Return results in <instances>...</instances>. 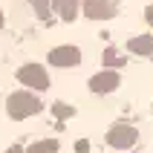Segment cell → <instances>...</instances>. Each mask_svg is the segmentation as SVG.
<instances>
[{"label": "cell", "mask_w": 153, "mask_h": 153, "mask_svg": "<svg viewBox=\"0 0 153 153\" xmlns=\"http://www.w3.org/2000/svg\"><path fill=\"white\" fill-rule=\"evenodd\" d=\"M6 113L12 119H29L35 113H41V98L32 93V90H20V93H12L6 98Z\"/></svg>", "instance_id": "1"}, {"label": "cell", "mask_w": 153, "mask_h": 153, "mask_svg": "<svg viewBox=\"0 0 153 153\" xmlns=\"http://www.w3.org/2000/svg\"><path fill=\"white\" fill-rule=\"evenodd\" d=\"M17 81L26 90H38V93L49 87V75H46V69L41 64H23V67L17 69Z\"/></svg>", "instance_id": "2"}, {"label": "cell", "mask_w": 153, "mask_h": 153, "mask_svg": "<svg viewBox=\"0 0 153 153\" xmlns=\"http://www.w3.org/2000/svg\"><path fill=\"white\" fill-rule=\"evenodd\" d=\"M136 139H139L136 127L121 121V124H113V127H110V133H107V145H110V147H119V150H127V147L136 145Z\"/></svg>", "instance_id": "3"}, {"label": "cell", "mask_w": 153, "mask_h": 153, "mask_svg": "<svg viewBox=\"0 0 153 153\" xmlns=\"http://www.w3.org/2000/svg\"><path fill=\"white\" fill-rule=\"evenodd\" d=\"M49 64L58 69H69V67H78L81 64V49L78 46H55V49H49Z\"/></svg>", "instance_id": "4"}, {"label": "cell", "mask_w": 153, "mask_h": 153, "mask_svg": "<svg viewBox=\"0 0 153 153\" xmlns=\"http://www.w3.org/2000/svg\"><path fill=\"white\" fill-rule=\"evenodd\" d=\"M119 84H121V75L110 67H104L101 72H95L90 78V90L93 93H113V90H119Z\"/></svg>", "instance_id": "5"}, {"label": "cell", "mask_w": 153, "mask_h": 153, "mask_svg": "<svg viewBox=\"0 0 153 153\" xmlns=\"http://www.w3.org/2000/svg\"><path fill=\"white\" fill-rule=\"evenodd\" d=\"M84 15L90 20H110L116 15V3L113 0H84Z\"/></svg>", "instance_id": "6"}, {"label": "cell", "mask_w": 153, "mask_h": 153, "mask_svg": "<svg viewBox=\"0 0 153 153\" xmlns=\"http://www.w3.org/2000/svg\"><path fill=\"white\" fill-rule=\"evenodd\" d=\"M52 6H55V12L61 15V20H75L78 15V6H81V0H52Z\"/></svg>", "instance_id": "7"}, {"label": "cell", "mask_w": 153, "mask_h": 153, "mask_svg": "<svg viewBox=\"0 0 153 153\" xmlns=\"http://www.w3.org/2000/svg\"><path fill=\"white\" fill-rule=\"evenodd\" d=\"M127 52H133V55H153V35H142V38L127 41Z\"/></svg>", "instance_id": "8"}, {"label": "cell", "mask_w": 153, "mask_h": 153, "mask_svg": "<svg viewBox=\"0 0 153 153\" xmlns=\"http://www.w3.org/2000/svg\"><path fill=\"white\" fill-rule=\"evenodd\" d=\"M58 139H41V142H32L26 147V153H58Z\"/></svg>", "instance_id": "9"}, {"label": "cell", "mask_w": 153, "mask_h": 153, "mask_svg": "<svg viewBox=\"0 0 153 153\" xmlns=\"http://www.w3.org/2000/svg\"><path fill=\"white\" fill-rule=\"evenodd\" d=\"M101 61H104V67H110V69L121 67V64H127V58H121V55H119V52H116V49H113V46H107V49H104Z\"/></svg>", "instance_id": "10"}, {"label": "cell", "mask_w": 153, "mask_h": 153, "mask_svg": "<svg viewBox=\"0 0 153 153\" xmlns=\"http://www.w3.org/2000/svg\"><path fill=\"white\" fill-rule=\"evenodd\" d=\"M52 116H55V119H72V116H75V107L58 101V104H52Z\"/></svg>", "instance_id": "11"}, {"label": "cell", "mask_w": 153, "mask_h": 153, "mask_svg": "<svg viewBox=\"0 0 153 153\" xmlns=\"http://www.w3.org/2000/svg\"><path fill=\"white\" fill-rule=\"evenodd\" d=\"M35 6V12H38V17H49V6H52V0H29Z\"/></svg>", "instance_id": "12"}, {"label": "cell", "mask_w": 153, "mask_h": 153, "mask_svg": "<svg viewBox=\"0 0 153 153\" xmlns=\"http://www.w3.org/2000/svg\"><path fill=\"white\" fill-rule=\"evenodd\" d=\"M75 153H90V142H87V139H78L75 142Z\"/></svg>", "instance_id": "13"}, {"label": "cell", "mask_w": 153, "mask_h": 153, "mask_svg": "<svg viewBox=\"0 0 153 153\" xmlns=\"http://www.w3.org/2000/svg\"><path fill=\"white\" fill-rule=\"evenodd\" d=\"M6 153H26V150H23V147H17V145H12V147H9Z\"/></svg>", "instance_id": "14"}, {"label": "cell", "mask_w": 153, "mask_h": 153, "mask_svg": "<svg viewBox=\"0 0 153 153\" xmlns=\"http://www.w3.org/2000/svg\"><path fill=\"white\" fill-rule=\"evenodd\" d=\"M145 17H147V23H153V9H147V15H145Z\"/></svg>", "instance_id": "15"}, {"label": "cell", "mask_w": 153, "mask_h": 153, "mask_svg": "<svg viewBox=\"0 0 153 153\" xmlns=\"http://www.w3.org/2000/svg\"><path fill=\"white\" fill-rule=\"evenodd\" d=\"M0 29H3V12H0Z\"/></svg>", "instance_id": "16"}]
</instances>
